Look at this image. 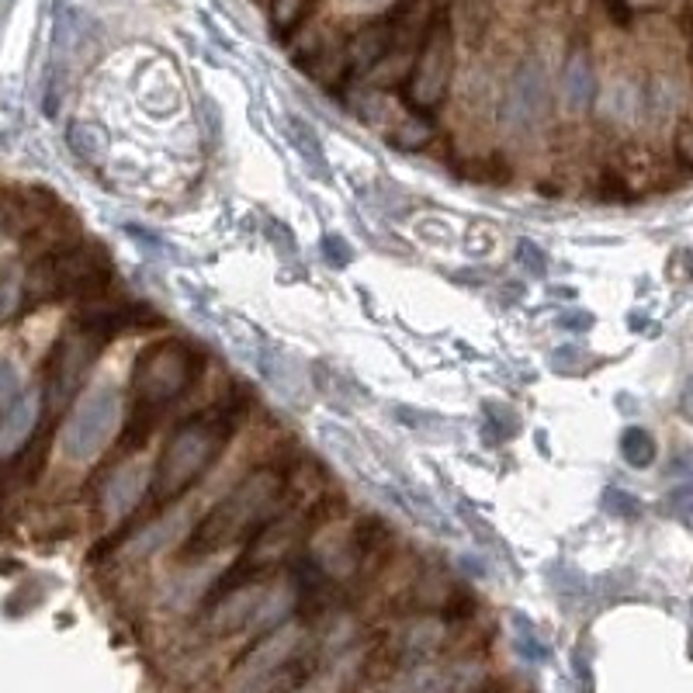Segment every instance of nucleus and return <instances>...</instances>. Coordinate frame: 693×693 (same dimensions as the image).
Segmentation results:
<instances>
[{
  "label": "nucleus",
  "mask_w": 693,
  "mask_h": 693,
  "mask_svg": "<svg viewBox=\"0 0 693 693\" xmlns=\"http://www.w3.org/2000/svg\"><path fill=\"white\" fill-rule=\"evenodd\" d=\"M284 492V475L278 468H257L236 486L226 499H219L184 538V559H208L223 548L260 534L274 520V510Z\"/></svg>",
  "instance_id": "nucleus-1"
},
{
  "label": "nucleus",
  "mask_w": 693,
  "mask_h": 693,
  "mask_svg": "<svg viewBox=\"0 0 693 693\" xmlns=\"http://www.w3.org/2000/svg\"><path fill=\"white\" fill-rule=\"evenodd\" d=\"M236 416H240V405L236 410H215L208 416H198L184 423L177 434L166 441L156 472H153V503H171L181 492L195 486L198 475L208 472V465L219 458V451L232 437Z\"/></svg>",
  "instance_id": "nucleus-2"
},
{
  "label": "nucleus",
  "mask_w": 693,
  "mask_h": 693,
  "mask_svg": "<svg viewBox=\"0 0 693 693\" xmlns=\"http://www.w3.org/2000/svg\"><path fill=\"white\" fill-rule=\"evenodd\" d=\"M111 260L98 243H69L53 253H45L25 278V292L39 302L84 295L94 299L108 289Z\"/></svg>",
  "instance_id": "nucleus-3"
},
{
  "label": "nucleus",
  "mask_w": 693,
  "mask_h": 693,
  "mask_svg": "<svg viewBox=\"0 0 693 693\" xmlns=\"http://www.w3.org/2000/svg\"><path fill=\"white\" fill-rule=\"evenodd\" d=\"M195 350L181 340H160L150 350H142L132 371L136 416H156L174 399H181L195 381Z\"/></svg>",
  "instance_id": "nucleus-4"
},
{
  "label": "nucleus",
  "mask_w": 693,
  "mask_h": 693,
  "mask_svg": "<svg viewBox=\"0 0 693 693\" xmlns=\"http://www.w3.org/2000/svg\"><path fill=\"white\" fill-rule=\"evenodd\" d=\"M118 423H122V399H118L115 386H94L77 399V405L69 410L63 434H59V451L66 462L74 465H90L98 462L108 451V444L118 434Z\"/></svg>",
  "instance_id": "nucleus-5"
},
{
  "label": "nucleus",
  "mask_w": 693,
  "mask_h": 693,
  "mask_svg": "<svg viewBox=\"0 0 693 693\" xmlns=\"http://www.w3.org/2000/svg\"><path fill=\"white\" fill-rule=\"evenodd\" d=\"M451 66H454L451 18L437 14L423 32L420 56L413 63V77H410V101L416 108L430 111V108H437L444 101V94L451 87Z\"/></svg>",
  "instance_id": "nucleus-6"
},
{
  "label": "nucleus",
  "mask_w": 693,
  "mask_h": 693,
  "mask_svg": "<svg viewBox=\"0 0 693 693\" xmlns=\"http://www.w3.org/2000/svg\"><path fill=\"white\" fill-rule=\"evenodd\" d=\"M548 105H552V94H548V77L541 63H523L503 94V129L513 136L538 129L548 115Z\"/></svg>",
  "instance_id": "nucleus-7"
},
{
  "label": "nucleus",
  "mask_w": 693,
  "mask_h": 693,
  "mask_svg": "<svg viewBox=\"0 0 693 693\" xmlns=\"http://www.w3.org/2000/svg\"><path fill=\"white\" fill-rule=\"evenodd\" d=\"M101 344L105 340L98 337V333H90L84 326H77L74 333H66V337L56 344V350L50 357V399L56 405L77 392V386L84 381V371L90 368L94 357H98Z\"/></svg>",
  "instance_id": "nucleus-8"
},
{
  "label": "nucleus",
  "mask_w": 693,
  "mask_h": 693,
  "mask_svg": "<svg viewBox=\"0 0 693 693\" xmlns=\"http://www.w3.org/2000/svg\"><path fill=\"white\" fill-rule=\"evenodd\" d=\"M150 483H153V475H150V465L147 462H126V465H118L105 486H101V513L115 523V520H126L142 499H147L150 492Z\"/></svg>",
  "instance_id": "nucleus-9"
},
{
  "label": "nucleus",
  "mask_w": 693,
  "mask_h": 693,
  "mask_svg": "<svg viewBox=\"0 0 693 693\" xmlns=\"http://www.w3.org/2000/svg\"><path fill=\"white\" fill-rule=\"evenodd\" d=\"M39 413H42V396L35 389L18 392L4 405V413H0V462L14 458V454L32 441Z\"/></svg>",
  "instance_id": "nucleus-10"
},
{
  "label": "nucleus",
  "mask_w": 693,
  "mask_h": 693,
  "mask_svg": "<svg viewBox=\"0 0 693 693\" xmlns=\"http://www.w3.org/2000/svg\"><path fill=\"white\" fill-rule=\"evenodd\" d=\"M559 98H562V108L572 111V115H583V111L593 108V98H596V74H593L589 50H586L583 42L572 45L569 56H565V63H562Z\"/></svg>",
  "instance_id": "nucleus-11"
},
{
  "label": "nucleus",
  "mask_w": 693,
  "mask_h": 693,
  "mask_svg": "<svg viewBox=\"0 0 693 693\" xmlns=\"http://www.w3.org/2000/svg\"><path fill=\"white\" fill-rule=\"evenodd\" d=\"M479 686H483V669L468 662L423 669L413 680V693H475Z\"/></svg>",
  "instance_id": "nucleus-12"
},
{
  "label": "nucleus",
  "mask_w": 693,
  "mask_h": 693,
  "mask_svg": "<svg viewBox=\"0 0 693 693\" xmlns=\"http://www.w3.org/2000/svg\"><path fill=\"white\" fill-rule=\"evenodd\" d=\"M399 656L402 659H426L441 645V625L437 620H416L399 635Z\"/></svg>",
  "instance_id": "nucleus-13"
},
{
  "label": "nucleus",
  "mask_w": 693,
  "mask_h": 693,
  "mask_svg": "<svg viewBox=\"0 0 693 693\" xmlns=\"http://www.w3.org/2000/svg\"><path fill=\"white\" fill-rule=\"evenodd\" d=\"M656 437L649 434V430L641 426H628L625 434H620V458H625L631 468H649L656 462Z\"/></svg>",
  "instance_id": "nucleus-14"
},
{
  "label": "nucleus",
  "mask_w": 693,
  "mask_h": 693,
  "mask_svg": "<svg viewBox=\"0 0 693 693\" xmlns=\"http://www.w3.org/2000/svg\"><path fill=\"white\" fill-rule=\"evenodd\" d=\"M426 139H430V122L423 115H405L392 132V142L399 150H420Z\"/></svg>",
  "instance_id": "nucleus-15"
},
{
  "label": "nucleus",
  "mask_w": 693,
  "mask_h": 693,
  "mask_svg": "<svg viewBox=\"0 0 693 693\" xmlns=\"http://www.w3.org/2000/svg\"><path fill=\"white\" fill-rule=\"evenodd\" d=\"M21 292H25V281H21L18 268H4L0 271V320L14 316V308L21 302Z\"/></svg>",
  "instance_id": "nucleus-16"
},
{
  "label": "nucleus",
  "mask_w": 693,
  "mask_h": 693,
  "mask_svg": "<svg viewBox=\"0 0 693 693\" xmlns=\"http://www.w3.org/2000/svg\"><path fill=\"white\" fill-rule=\"evenodd\" d=\"M308 4H313V0H271V18H274V25H278L281 32H292V29L299 25V21L305 18Z\"/></svg>",
  "instance_id": "nucleus-17"
},
{
  "label": "nucleus",
  "mask_w": 693,
  "mask_h": 693,
  "mask_svg": "<svg viewBox=\"0 0 693 693\" xmlns=\"http://www.w3.org/2000/svg\"><path fill=\"white\" fill-rule=\"evenodd\" d=\"M604 510H607V513H617V517H625V520H635L641 507H638V499L628 496L625 489H607V492H604Z\"/></svg>",
  "instance_id": "nucleus-18"
},
{
  "label": "nucleus",
  "mask_w": 693,
  "mask_h": 693,
  "mask_svg": "<svg viewBox=\"0 0 693 693\" xmlns=\"http://www.w3.org/2000/svg\"><path fill=\"white\" fill-rule=\"evenodd\" d=\"M669 513L693 528V486H680L669 492Z\"/></svg>",
  "instance_id": "nucleus-19"
},
{
  "label": "nucleus",
  "mask_w": 693,
  "mask_h": 693,
  "mask_svg": "<svg viewBox=\"0 0 693 693\" xmlns=\"http://www.w3.org/2000/svg\"><path fill=\"white\" fill-rule=\"evenodd\" d=\"M517 260L528 271H534V274H544V268H548V260H544V253L538 250V247H531V240H520V247H517Z\"/></svg>",
  "instance_id": "nucleus-20"
},
{
  "label": "nucleus",
  "mask_w": 693,
  "mask_h": 693,
  "mask_svg": "<svg viewBox=\"0 0 693 693\" xmlns=\"http://www.w3.org/2000/svg\"><path fill=\"white\" fill-rule=\"evenodd\" d=\"M600 4H604V14L614 21V25H620V29H628L631 21H635V11H631L628 0H600Z\"/></svg>",
  "instance_id": "nucleus-21"
},
{
  "label": "nucleus",
  "mask_w": 693,
  "mask_h": 693,
  "mask_svg": "<svg viewBox=\"0 0 693 693\" xmlns=\"http://www.w3.org/2000/svg\"><path fill=\"white\" fill-rule=\"evenodd\" d=\"M326 253H329V260H333V264H347V260H350V247L347 243H340V236H326Z\"/></svg>",
  "instance_id": "nucleus-22"
},
{
  "label": "nucleus",
  "mask_w": 693,
  "mask_h": 693,
  "mask_svg": "<svg viewBox=\"0 0 693 693\" xmlns=\"http://www.w3.org/2000/svg\"><path fill=\"white\" fill-rule=\"evenodd\" d=\"M680 410H683V416L693 423V378L686 381V389H683V399H680Z\"/></svg>",
  "instance_id": "nucleus-23"
},
{
  "label": "nucleus",
  "mask_w": 693,
  "mask_h": 693,
  "mask_svg": "<svg viewBox=\"0 0 693 693\" xmlns=\"http://www.w3.org/2000/svg\"><path fill=\"white\" fill-rule=\"evenodd\" d=\"M350 8H365V4H375V0H347Z\"/></svg>",
  "instance_id": "nucleus-24"
},
{
  "label": "nucleus",
  "mask_w": 693,
  "mask_h": 693,
  "mask_svg": "<svg viewBox=\"0 0 693 693\" xmlns=\"http://www.w3.org/2000/svg\"><path fill=\"white\" fill-rule=\"evenodd\" d=\"M292 693H316V690H292Z\"/></svg>",
  "instance_id": "nucleus-25"
}]
</instances>
